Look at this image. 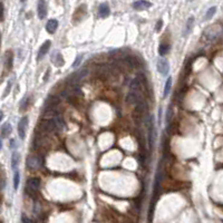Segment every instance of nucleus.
I'll return each mask as SVG.
<instances>
[{
  "instance_id": "aec40b11",
  "label": "nucleus",
  "mask_w": 223,
  "mask_h": 223,
  "mask_svg": "<svg viewBox=\"0 0 223 223\" xmlns=\"http://www.w3.org/2000/svg\"><path fill=\"white\" fill-rule=\"evenodd\" d=\"M216 12V7H211L206 11V14H205V19L209 20V19H211L214 16V14Z\"/></svg>"
},
{
  "instance_id": "0eeeda50",
  "label": "nucleus",
  "mask_w": 223,
  "mask_h": 223,
  "mask_svg": "<svg viewBox=\"0 0 223 223\" xmlns=\"http://www.w3.org/2000/svg\"><path fill=\"white\" fill-rule=\"evenodd\" d=\"M151 6H152V4L146 0H139L132 5V7L136 10H145V9H148Z\"/></svg>"
},
{
  "instance_id": "2eb2a0df",
  "label": "nucleus",
  "mask_w": 223,
  "mask_h": 223,
  "mask_svg": "<svg viewBox=\"0 0 223 223\" xmlns=\"http://www.w3.org/2000/svg\"><path fill=\"white\" fill-rule=\"evenodd\" d=\"M193 25H194V17H190V18L187 19L186 26H185V31H184V36H186L187 33H191V30H192V28H193Z\"/></svg>"
},
{
  "instance_id": "f257e3e1",
  "label": "nucleus",
  "mask_w": 223,
  "mask_h": 223,
  "mask_svg": "<svg viewBox=\"0 0 223 223\" xmlns=\"http://www.w3.org/2000/svg\"><path fill=\"white\" fill-rule=\"evenodd\" d=\"M43 165V160H41L40 156L38 155H31V156L28 157L27 160V166L33 170V171H36V170H39Z\"/></svg>"
},
{
  "instance_id": "423d86ee",
  "label": "nucleus",
  "mask_w": 223,
  "mask_h": 223,
  "mask_svg": "<svg viewBox=\"0 0 223 223\" xmlns=\"http://www.w3.org/2000/svg\"><path fill=\"white\" fill-rule=\"evenodd\" d=\"M157 70L162 74V75H167L170 72V66L168 62L165 59H158L157 62Z\"/></svg>"
},
{
  "instance_id": "1a4fd4ad",
  "label": "nucleus",
  "mask_w": 223,
  "mask_h": 223,
  "mask_svg": "<svg viewBox=\"0 0 223 223\" xmlns=\"http://www.w3.org/2000/svg\"><path fill=\"white\" fill-rule=\"evenodd\" d=\"M110 14V9L107 4H100L98 7V15L100 18H107Z\"/></svg>"
},
{
  "instance_id": "a211bd4d",
  "label": "nucleus",
  "mask_w": 223,
  "mask_h": 223,
  "mask_svg": "<svg viewBox=\"0 0 223 223\" xmlns=\"http://www.w3.org/2000/svg\"><path fill=\"white\" fill-rule=\"evenodd\" d=\"M19 182H20V174H19L18 170H15V174H14V189L15 190L18 189Z\"/></svg>"
},
{
  "instance_id": "39448f33",
  "label": "nucleus",
  "mask_w": 223,
  "mask_h": 223,
  "mask_svg": "<svg viewBox=\"0 0 223 223\" xmlns=\"http://www.w3.org/2000/svg\"><path fill=\"white\" fill-rule=\"evenodd\" d=\"M39 186H40V180L37 179V177H31L27 182V189L26 190L36 192V191L39 190Z\"/></svg>"
},
{
  "instance_id": "5701e85b",
  "label": "nucleus",
  "mask_w": 223,
  "mask_h": 223,
  "mask_svg": "<svg viewBox=\"0 0 223 223\" xmlns=\"http://www.w3.org/2000/svg\"><path fill=\"white\" fill-rule=\"evenodd\" d=\"M81 58H83L81 56H77L76 60H75V62H74V67H77L78 65H79V62H81Z\"/></svg>"
},
{
  "instance_id": "4be33fe9",
  "label": "nucleus",
  "mask_w": 223,
  "mask_h": 223,
  "mask_svg": "<svg viewBox=\"0 0 223 223\" xmlns=\"http://www.w3.org/2000/svg\"><path fill=\"white\" fill-rule=\"evenodd\" d=\"M162 26H163V20H162V19L157 20L156 26H155V30H156V31H160V30H161V28H162Z\"/></svg>"
},
{
  "instance_id": "bb28decb",
  "label": "nucleus",
  "mask_w": 223,
  "mask_h": 223,
  "mask_svg": "<svg viewBox=\"0 0 223 223\" xmlns=\"http://www.w3.org/2000/svg\"><path fill=\"white\" fill-rule=\"evenodd\" d=\"M189 1H193V0H189Z\"/></svg>"
},
{
  "instance_id": "9b49d317",
  "label": "nucleus",
  "mask_w": 223,
  "mask_h": 223,
  "mask_svg": "<svg viewBox=\"0 0 223 223\" xmlns=\"http://www.w3.org/2000/svg\"><path fill=\"white\" fill-rule=\"evenodd\" d=\"M53 121H54V123H55V125H56V128H57L58 131H64V129H65L66 124H65V122H64V119H62V116H60L59 114H56L55 117L53 118Z\"/></svg>"
},
{
  "instance_id": "6e6552de",
  "label": "nucleus",
  "mask_w": 223,
  "mask_h": 223,
  "mask_svg": "<svg viewBox=\"0 0 223 223\" xmlns=\"http://www.w3.org/2000/svg\"><path fill=\"white\" fill-rule=\"evenodd\" d=\"M50 45H51L50 40H46L44 44L41 45L40 49H39V51H38V57H37L38 60H40V59L44 58V56L47 54L48 50H49V48H50Z\"/></svg>"
},
{
  "instance_id": "6ab92c4d",
  "label": "nucleus",
  "mask_w": 223,
  "mask_h": 223,
  "mask_svg": "<svg viewBox=\"0 0 223 223\" xmlns=\"http://www.w3.org/2000/svg\"><path fill=\"white\" fill-rule=\"evenodd\" d=\"M171 87H172V78L170 77V78H167V81H166V83H165V87H164V97H166V96H167L168 94H170Z\"/></svg>"
},
{
  "instance_id": "412c9836",
  "label": "nucleus",
  "mask_w": 223,
  "mask_h": 223,
  "mask_svg": "<svg viewBox=\"0 0 223 223\" xmlns=\"http://www.w3.org/2000/svg\"><path fill=\"white\" fill-rule=\"evenodd\" d=\"M21 221H22V223H35L33 220H31L30 218H28V216H26L25 214H22Z\"/></svg>"
},
{
  "instance_id": "9d476101",
  "label": "nucleus",
  "mask_w": 223,
  "mask_h": 223,
  "mask_svg": "<svg viewBox=\"0 0 223 223\" xmlns=\"http://www.w3.org/2000/svg\"><path fill=\"white\" fill-rule=\"evenodd\" d=\"M58 28V21L56 20V19H50V20H48L47 25H46V30L48 31V33H56V30Z\"/></svg>"
},
{
  "instance_id": "f03ea898",
  "label": "nucleus",
  "mask_w": 223,
  "mask_h": 223,
  "mask_svg": "<svg viewBox=\"0 0 223 223\" xmlns=\"http://www.w3.org/2000/svg\"><path fill=\"white\" fill-rule=\"evenodd\" d=\"M87 73H88L87 69H81L79 72H77V73L73 74V75H70L68 77V83H69V85L75 86L77 83H79L83 78H85V77L87 76Z\"/></svg>"
},
{
  "instance_id": "a878e982",
  "label": "nucleus",
  "mask_w": 223,
  "mask_h": 223,
  "mask_svg": "<svg viewBox=\"0 0 223 223\" xmlns=\"http://www.w3.org/2000/svg\"><path fill=\"white\" fill-rule=\"evenodd\" d=\"M20 1H21V2H25V1H26V0H20Z\"/></svg>"
},
{
  "instance_id": "cd10ccee",
  "label": "nucleus",
  "mask_w": 223,
  "mask_h": 223,
  "mask_svg": "<svg viewBox=\"0 0 223 223\" xmlns=\"http://www.w3.org/2000/svg\"><path fill=\"white\" fill-rule=\"evenodd\" d=\"M222 33H223V30H222Z\"/></svg>"
},
{
  "instance_id": "4468645a",
  "label": "nucleus",
  "mask_w": 223,
  "mask_h": 223,
  "mask_svg": "<svg viewBox=\"0 0 223 223\" xmlns=\"http://www.w3.org/2000/svg\"><path fill=\"white\" fill-rule=\"evenodd\" d=\"M11 131H12V128H11L10 123H5V124H2V126H1V136H2V139L9 136Z\"/></svg>"
},
{
  "instance_id": "393cba45",
  "label": "nucleus",
  "mask_w": 223,
  "mask_h": 223,
  "mask_svg": "<svg viewBox=\"0 0 223 223\" xmlns=\"http://www.w3.org/2000/svg\"><path fill=\"white\" fill-rule=\"evenodd\" d=\"M10 147L11 148H15V139H11L10 141Z\"/></svg>"
},
{
  "instance_id": "7ed1b4c3",
  "label": "nucleus",
  "mask_w": 223,
  "mask_h": 223,
  "mask_svg": "<svg viewBox=\"0 0 223 223\" xmlns=\"http://www.w3.org/2000/svg\"><path fill=\"white\" fill-rule=\"evenodd\" d=\"M27 126H28V117H22L18 123V135L20 139H25L26 131H27Z\"/></svg>"
},
{
  "instance_id": "ddd939ff",
  "label": "nucleus",
  "mask_w": 223,
  "mask_h": 223,
  "mask_svg": "<svg viewBox=\"0 0 223 223\" xmlns=\"http://www.w3.org/2000/svg\"><path fill=\"white\" fill-rule=\"evenodd\" d=\"M51 62H54L57 67H60V66L64 65V59H62V55H60L59 53L53 54V56H51Z\"/></svg>"
},
{
  "instance_id": "dca6fc26",
  "label": "nucleus",
  "mask_w": 223,
  "mask_h": 223,
  "mask_svg": "<svg viewBox=\"0 0 223 223\" xmlns=\"http://www.w3.org/2000/svg\"><path fill=\"white\" fill-rule=\"evenodd\" d=\"M19 163V154L17 152H14L12 153V156H11V166L14 170H17V165Z\"/></svg>"
},
{
  "instance_id": "f8f14e48",
  "label": "nucleus",
  "mask_w": 223,
  "mask_h": 223,
  "mask_svg": "<svg viewBox=\"0 0 223 223\" xmlns=\"http://www.w3.org/2000/svg\"><path fill=\"white\" fill-rule=\"evenodd\" d=\"M12 64H14V56L11 51H7L6 56H5V65L7 67V69L10 70L12 68Z\"/></svg>"
},
{
  "instance_id": "f3484780",
  "label": "nucleus",
  "mask_w": 223,
  "mask_h": 223,
  "mask_svg": "<svg viewBox=\"0 0 223 223\" xmlns=\"http://www.w3.org/2000/svg\"><path fill=\"white\" fill-rule=\"evenodd\" d=\"M170 50V45L167 44H161L160 45V48H158V54L160 56H165Z\"/></svg>"
},
{
  "instance_id": "20e7f679",
  "label": "nucleus",
  "mask_w": 223,
  "mask_h": 223,
  "mask_svg": "<svg viewBox=\"0 0 223 223\" xmlns=\"http://www.w3.org/2000/svg\"><path fill=\"white\" fill-rule=\"evenodd\" d=\"M37 15L39 19H45L47 16V6H46V1L45 0H38L37 4Z\"/></svg>"
},
{
  "instance_id": "b1692460",
  "label": "nucleus",
  "mask_w": 223,
  "mask_h": 223,
  "mask_svg": "<svg viewBox=\"0 0 223 223\" xmlns=\"http://www.w3.org/2000/svg\"><path fill=\"white\" fill-rule=\"evenodd\" d=\"M10 88H11V81H9V84H8L7 88H6V93H5L4 96H7L8 95V93H9V91H10Z\"/></svg>"
}]
</instances>
